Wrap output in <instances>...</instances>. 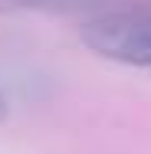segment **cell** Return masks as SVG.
I'll return each mask as SVG.
<instances>
[{
  "mask_svg": "<svg viewBox=\"0 0 151 154\" xmlns=\"http://www.w3.org/2000/svg\"><path fill=\"white\" fill-rule=\"evenodd\" d=\"M82 43L102 59L151 69V7H115L82 23Z\"/></svg>",
  "mask_w": 151,
  "mask_h": 154,
  "instance_id": "6da1fadb",
  "label": "cell"
},
{
  "mask_svg": "<svg viewBox=\"0 0 151 154\" xmlns=\"http://www.w3.org/2000/svg\"><path fill=\"white\" fill-rule=\"evenodd\" d=\"M99 0H0V7L13 10H49V13H76V10H92Z\"/></svg>",
  "mask_w": 151,
  "mask_h": 154,
  "instance_id": "7a4b0ae2",
  "label": "cell"
},
{
  "mask_svg": "<svg viewBox=\"0 0 151 154\" xmlns=\"http://www.w3.org/2000/svg\"><path fill=\"white\" fill-rule=\"evenodd\" d=\"M7 112H10V108H7V98H3V95H0V122H3V118H7Z\"/></svg>",
  "mask_w": 151,
  "mask_h": 154,
  "instance_id": "3957f363",
  "label": "cell"
}]
</instances>
